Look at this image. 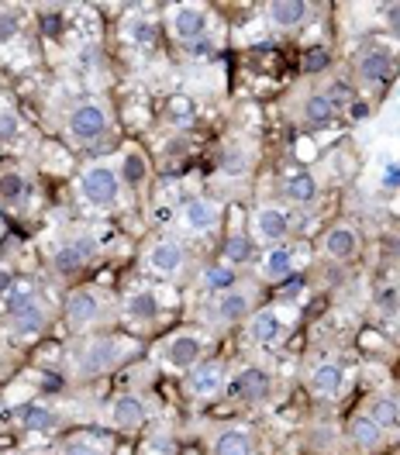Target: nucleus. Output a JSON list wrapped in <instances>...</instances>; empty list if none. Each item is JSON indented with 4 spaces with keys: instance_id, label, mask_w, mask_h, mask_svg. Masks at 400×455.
Returning <instances> with one entry per match:
<instances>
[{
    "instance_id": "nucleus-1",
    "label": "nucleus",
    "mask_w": 400,
    "mask_h": 455,
    "mask_svg": "<svg viewBox=\"0 0 400 455\" xmlns=\"http://www.w3.org/2000/svg\"><path fill=\"white\" fill-rule=\"evenodd\" d=\"M139 345L124 335H108V331H93L86 335L73 352H69V376L73 379H100L108 372H115L117 366H124L128 359H135Z\"/></svg>"
},
{
    "instance_id": "nucleus-8",
    "label": "nucleus",
    "mask_w": 400,
    "mask_h": 455,
    "mask_svg": "<svg viewBox=\"0 0 400 455\" xmlns=\"http://www.w3.org/2000/svg\"><path fill=\"white\" fill-rule=\"evenodd\" d=\"M183 390L187 397L197 403H211V400L225 397L228 390V366L221 359H200L197 366L183 372Z\"/></svg>"
},
{
    "instance_id": "nucleus-9",
    "label": "nucleus",
    "mask_w": 400,
    "mask_h": 455,
    "mask_svg": "<svg viewBox=\"0 0 400 455\" xmlns=\"http://www.w3.org/2000/svg\"><path fill=\"white\" fill-rule=\"evenodd\" d=\"M225 397H231L235 403H266L273 397V376L262 366H242V370L228 376V390Z\"/></svg>"
},
{
    "instance_id": "nucleus-28",
    "label": "nucleus",
    "mask_w": 400,
    "mask_h": 455,
    "mask_svg": "<svg viewBox=\"0 0 400 455\" xmlns=\"http://www.w3.org/2000/svg\"><path fill=\"white\" fill-rule=\"evenodd\" d=\"M317 194H321V187L311 170H297L284 180V200L290 204H315Z\"/></svg>"
},
{
    "instance_id": "nucleus-25",
    "label": "nucleus",
    "mask_w": 400,
    "mask_h": 455,
    "mask_svg": "<svg viewBox=\"0 0 400 455\" xmlns=\"http://www.w3.org/2000/svg\"><path fill=\"white\" fill-rule=\"evenodd\" d=\"M366 414H370L372 421L383 427L387 435H397L400 431V394H394V390H380V394H372L370 403H366Z\"/></svg>"
},
{
    "instance_id": "nucleus-19",
    "label": "nucleus",
    "mask_w": 400,
    "mask_h": 455,
    "mask_svg": "<svg viewBox=\"0 0 400 455\" xmlns=\"http://www.w3.org/2000/svg\"><path fill=\"white\" fill-rule=\"evenodd\" d=\"M145 421H148V411H145L142 397L135 394H115L108 400V425L121 431V435H135L142 431Z\"/></svg>"
},
{
    "instance_id": "nucleus-14",
    "label": "nucleus",
    "mask_w": 400,
    "mask_h": 455,
    "mask_svg": "<svg viewBox=\"0 0 400 455\" xmlns=\"http://www.w3.org/2000/svg\"><path fill=\"white\" fill-rule=\"evenodd\" d=\"M286 311L280 304H269V307H256L252 317L245 321V339L249 345H276L286 335Z\"/></svg>"
},
{
    "instance_id": "nucleus-29",
    "label": "nucleus",
    "mask_w": 400,
    "mask_h": 455,
    "mask_svg": "<svg viewBox=\"0 0 400 455\" xmlns=\"http://www.w3.org/2000/svg\"><path fill=\"white\" fill-rule=\"evenodd\" d=\"M204 286H207L211 293H225L231 286H238V269L228 266V262H214V266L204 273Z\"/></svg>"
},
{
    "instance_id": "nucleus-36",
    "label": "nucleus",
    "mask_w": 400,
    "mask_h": 455,
    "mask_svg": "<svg viewBox=\"0 0 400 455\" xmlns=\"http://www.w3.org/2000/svg\"><path fill=\"white\" fill-rule=\"evenodd\" d=\"M21 25V14L18 11H0V42H7Z\"/></svg>"
},
{
    "instance_id": "nucleus-18",
    "label": "nucleus",
    "mask_w": 400,
    "mask_h": 455,
    "mask_svg": "<svg viewBox=\"0 0 400 455\" xmlns=\"http://www.w3.org/2000/svg\"><path fill=\"white\" fill-rule=\"evenodd\" d=\"M300 269V262H297V249L293 245H269L256 262V273L262 283H280L284 286L293 273Z\"/></svg>"
},
{
    "instance_id": "nucleus-23",
    "label": "nucleus",
    "mask_w": 400,
    "mask_h": 455,
    "mask_svg": "<svg viewBox=\"0 0 400 455\" xmlns=\"http://www.w3.org/2000/svg\"><path fill=\"white\" fill-rule=\"evenodd\" d=\"M211 455H259V442L249 427H221L211 435Z\"/></svg>"
},
{
    "instance_id": "nucleus-10",
    "label": "nucleus",
    "mask_w": 400,
    "mask_h": 455,
    "mask_svg": "<svg viewBox=\"0 0 400 455\" xmlns=\"http://www.w3.org/2000/svg\"><path fill=\"white\" fill-rule=\"evenodd\" d=\"M256 286H231V290H225V293H218L214 297V307H211V314H214V321L221 324V328H235V324H245L249 317H252V311H256V293H252Z\"/></svg>"
},
{
    "instance_id": "nucleus-31",
    "label": "nucleus",
    "mask_w": 400,
    "mask_h": 455,
    "mask_svg": "<svg viewBox=\"0 0 400 455\" xmlns=\"http://www.w3.org/2000/svg\"><path fill=\"white\" fill-rule=\"evenodd\" d=\"M124 38H128L135 49H156V42H159L156 25H152V21H145V18H132V21L124 25Z\"/></svg>"
},
{
    "instance_id": "nucleus-33",
    "label": "nucleus",
    "mask_w": 400,
    "mask_h": 455,
    "mask_svg": "<svg viewBox=\"0 0 400 455\" xmlns=\"http://www.w3.org/2000/svg\"><path fill=\"white\" fill-rule=\"evenodd\" d=\"M117 170H121V180H124V183H142L145 180V163L139 152H128V156L117 163Z\"/></svg>"
},
{
    "instance_id": "nucleus-2",
    "label": "nucleus",
    "mask_w": 400,
    "mask_h": 455,
    "mask_svg": "<svg viewBox=\"0 0 400 455\" xmlns=\"http://www.w3.org/2000/svg\"><path fill=\"white\" fill-rule=\"evenodd\" d=\"M62 317L73 335H93L100 324L111 321V297L100 286H80L66 297Z\"/></svg>"
},
{
    "instance_id": "nucleus-21",
    "label": "nucleus",
    "mask_w": 400,
    "mask_h": 455,
    "mask_svg": "<svg viewBox=\"0 0 400 455\" xmlns=\"http://www.w3.org/2000/svg\"><path fill=\"white\" fill-rule=\"evenodd\" d=\"M321 252L332 259V262H348V259H356L359 252V231L352 225H339L324 228V235H321Z\"/></svg>"
},
{
    "instance_id": "nucleus-17",
    "label": "nucleus",
    "mask_w": 400,
    "mask_h": 455,
    "mask_svg": "<svg viewBox=\"0 0 400 455\" xmlns=\"http://www.w3.org/2000/svg\"><path fill=\"white\" fill-rule=\"evenodd\" d=\"M394 69H397V59H394V52H390L383 42L363 45L359 56H356V73H359V80H366V84H387V80L394 76Z\"/></svg>"
},
{
    "instance_id": "nucleus-26",
    "label": "nucleus",
    "mask_w": 400,
    "mask_h": 455,
    "mask_svg": "<svg viewBox=\"0 0 400 455\" xmlns=\"http://www.w3.org/2000/svg\"><path fill=\"white\" fill-rule=\"evenodd\" d=\"M266 14H269V25H273V28L293 31L311 18V4H304V0H273V4L266 7Z\"/></svg>"
},
{
    "instance_id": "nucleus-11",
    "label": "nucleus",
    "mask_w": 400,
    "mask_h": 455,
    "mask_svg": "<svg viewBox=\"0 0 400 455\" xmlns=\"http://www.w3.org/2000/svg\"><path fill=\"white\" fill-rule=\"evenodd\" d=\"M290 211H286L284 204H262L256 207V214H252V242L259 245H284L286 235H290Z\"/></svg>"
},
{
    "instance_id": "nucleus-5",
    "label": "nucleus",
    "mask_w": 400,
    "mask_h": 455,
    "mask_svg": "<svg viewBox=\"0 0 400 455\" xmlns=\"http://www.w3.org/2000/svg\"><path fill=\"white\" fill-rule=\"evenodd\" d=\"M142 266L159 280H180L190 269V252L176 235H159L145 245Z\"/></svg>"
},
{
    "instance_id": "nucleus-27",
    "label": "nucleus",
    "mask_w": 400,
    "mask_h": 455,
    "mask_svg": "<svg viewBox=\"0 0 400 455\" xmlns=\"http://www.w3.org/2000/svg\"><path fill=\"white\" fill-rule=\"evenodd\" d=\"M300 121L308 124V128H328L332 121H335V108H332V100L324 97V90H308L304 97H300Z\"/></svg>"
},
{
    "instance_id": "nucleus-30",
    "label": "nucleus",
    "mask_w": 400,
    "mask_h": 455,
    "mask_svg": "<svg viewBox=\"0 0 400 455\" xmlns=\"http://www.w3.org/2000/svg\"><path fill=\"white\" fill-rule=\"evenodd\" d=\"M56 455H108V445L100 438H90V435H69Z\"/></svg>"
},
{
    "instance_id": "nucleus-24",
    "label": "nucleus",
    "mask_w": 400,
    "mask_h": 455,
    "mask_svg": "<svg viewBox=\"0 0 400 455\" xmlns=\"http://www.w3.org/2000/svg\"><path fill=\"white\" fill-rule=\"evenodd\" d=\"M18 421L25 431H38V435H49V431H59L62 427V418H59L56 407L42 403V400H28L18 407Z\"/></svg>"
},
{
    "instance_id": "nucleus-7",
    "label": "nucleus",
    "mask_w": 400,
    "mask_h": 455,
    "mask_svg": "<svg viewBox=\"0 0 400 455\" xmlns=\"http://www.w3.org/2000/svg\"><path fill=\"white\" fill-rule=\"evenodd\" d=\"M4 314H7V321H11V331L21 335V339L42 335L45 324H49V307H45V304L38 300V293H31V290L11 293V300L4 304Z\"/></svg>"
},
{
    "instance_id": "nucleus-16",
    "label": "nucleus",
    "mask_w": 400,
    "mask_h": 455,
    "mask_svg": "<svg viewBox=\"0 0 400 455\" xmlns=\"http://www.w3.org/2000/svg\"><path fill=\"white\" fill-rule=\"evenodd\" d=\"M93 256H97L93 238L90 235H73V238H66L52 252V269H56L59 276H76V273H84L86 266L93 262Z\"/></svg>"
},
{
    "instance_id": "nucleus-6",
    "label": "nucleus",
    "mask_w": 400,
    "mask_h": 455,
    "mask_svg": "<svg viewBox=\"0 0 400 455\" xmlns=\"http://www.w3.org/2000/svg\"><path fill=\"white\" fill-rule=\"evenodd\" d=\"M207 331H194V328H183V331H172L170 339L159 341L156 348V359L166 366V370H190L197 366L200 359H207Z\"/></svg>"
},
{
    "instance_id": "nucleus-3",
    "label": "nucleus",
    "mask_w": 400,
    "mask_h": 455,
    "mask_svg": "<svg viewBox=\"0 0 400 455\" xmlns=\"http://www.w3.org/2000/svg\"><path fill=\"white\" fill-rule=\"evenodd\" d=\"M111 132V111L104 100L84 97L66 111V135L76 145H97Z\"/></svg>"
},
{
    "instance_id": "nucleus-22",
    "label": "nucleus",
    "mask_w": 400,
    "mask_h": 455,
    "mask_svg": "<svg viewBox=\"0 0 400 455\" xmlns=\"http://www.w3.org/2000/svg\"><path fill=\"white\" fill-rule=\"evenodd\" d=\"M387 438H390V435L376 425L366 411H359V414L348 421V445H352L356 452H366V455L380 452V449L387 445Z\"/></svg>"
},
{
    "instance_id": "nucleus-13",
    "label": "nucleus",
    "mask_w": 400,
    "mask_h": 455,
    "mask_svg": "<svg viewBox=\"0 0 400 455\" xmlns=\"http://www.w3.org/2000/svg\"><path fill=\"white\" fill-rule=\"evenodd\" d=\"M221 221H225V211H221L218 200L211 197H190L180 207V225L190 235H211V231L221 228Z\"/></svg>"
},
{
    "instance_id": "nucleus-39",
    "label": "nucleus",
    "mask_w": 400,
    "mask_h": 455,
    "mask_svg": "<svg viewBox=\"0 0 400 455\" xmlns=\"http://www.w3.org/2000/svg\"><path fill=\"white\" fill-rule=\"evenodd\" d=\"M0 414H4V403H0Z\"/></svg>"
},
{
    "instance_id": "nucleus-35",
    "label": "nucleus",
    "mask_w": 400,
    "mask_h": 455,
    "mask_svg": "<svg viewBox=\"0 0 400 455\" xmlns=\"http://www.w3.org/2000/svg\"><path fill=\"white\" fill-rule=\"evenodd\" d=\"M324 97L332 100V108H335V114H339L342 108H348V104H352V86H348V84H332L328 90H324Z\"/></svg>"
},
{
    "instance_id": "nucleus-4",
    "label": "nucleus",
    "mask_w": 400,
    "mask_h": 455,
    "mask_svg": "<svg viewBox=\"0 0 400 455\" xmlns=\"http://www.w3.org/2000/svg\"><path fill=\"white\" fill-rule=\"evenodd\" d=\"M76 187H80V197L90 204V207H115L121 190H124V180H121V170L108 159H97L80 170L76 176Z\"/></svg>"
},
{
    "instance_id": "nucleus-20",
    "label": "nucleus",
    "mask_w": 400,
    "mask_h": 455,
    "mask_svg": "<svg viewBox=\"0 0 400 455\" xmlns=\"http://www.w3.org/2000/svg\"><path fill=\"white\" fill-rule=\"evenodd\" d=\"M211 25V11L200 4H176L170 11V28L180 42H200Z\"/></svg>"
},
{
    "instance_id": "nucleus-37",
    "label": "nucleus",
    "mask_w": 400,
    "mask_h": 455,
    "mask_svg": "<svg viewBox=\"0 0 400 455\" xmlns=\"http://www.w3.org/2000/svg\"><path fill=\"white\" fill-rule=\"evenodd\" d=\"M18 117L14 114H0V142H11L14 135H18Z\"/></svg>"
},
{
    "instance_id": "nucleus-38",
    "label": "nucleus",
    "mask_w": 400,
    "mask_h": 455,
    "mask_svg": "<svg viewBox=\"0 0 400 455\" xmlns=\"http://www.w3.org/2000/svg\"><path fill=\"white\" fill-rule=\"evenodd\" d=\"M383 11H387V25L400 31V4H390V7H383Z\"/></svg>"
},
{
    "instance_id": "nucleus-12",
    "label": "nucleus",
    "mask_w": 400,
    "mask_h": 455,
    "mask_svg": "<svg viewBox=\"0 0 400 455\" xmlns=\"http://www.w3.org/2000/svg\"><path fill=\"white\" fill-rule=\"evenodd\" d=\"M159 317H163V307H159V297H156V290H132L124 300H121V321L124 324H132V328H139V331H152L156 324H159Z\"/></svg>"
},
{
    "instance_id": "nucleus-34",
    "label": "nucleus",
    "mask_w": 400,
    "mask_h": 455,
    "mask_svg": "<svg viewBox=\"0 0 400 455\" xmlns=\"http://www.w3.org/2000/svg\"><path fill=\"white\" fill-rule=\"evenodd\" d=\"M249 249H252V238H228L225 245V262L228 266H242L249 259Z\"/></svg>"
},
{
    "instance_id": "nucleus-32",
    "label": "nucleus",
    "mask_w": 400,
    "mask_h": 455,
    "mask_svg": "<svg viewBox=\"0 0 400 455\" xmlns=\"http://www.w3.org/2000/svg\"><path fill=\"white\" fill-rule=\"evenodd\" d=\"M25 194H28L25 172H18V170L0 172V200H4V204H18V200H25Z\"/></svg>"
},
{
    "instance_id": "nucleus-15",
    "label": "nucleus",
    "mask_w": 400,
    "mask_h": 455,
    "mask_svg": "<svg viewBox=\"0 0 400 455\" xmlns=\"http://www.w3.org/2000/svg\"><path fill=\"white\" fill-rule=\"evenodd\" d=\"M345 366L339 359H317L315 366H308V376H304V387L308 394L317 400H335L345 390Z\"/></svg>"
}]
</instances>
